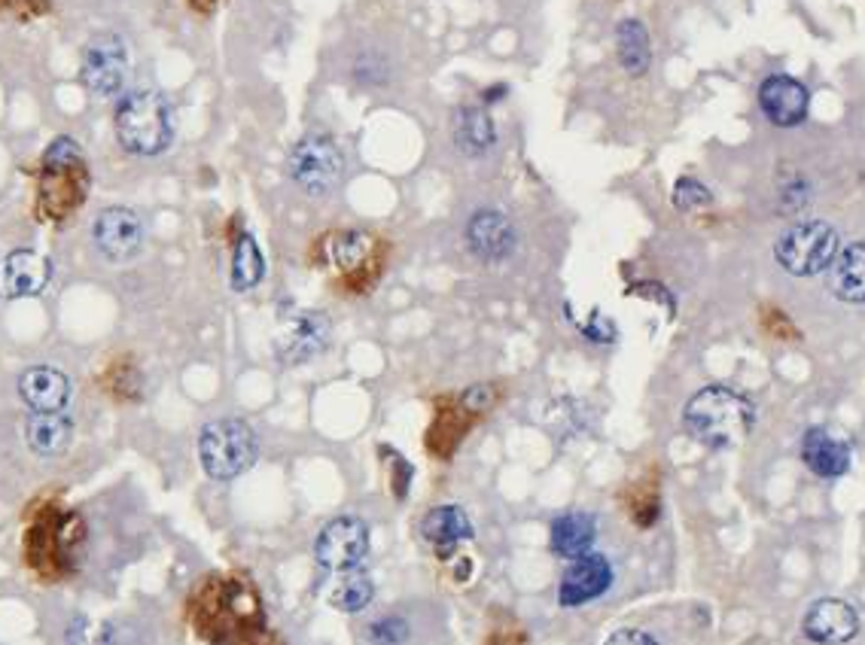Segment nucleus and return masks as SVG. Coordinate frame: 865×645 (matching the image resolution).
I'll list each match as a JSON object with an SVG mask.
<instances>
[{
	"label": "nucleus",
	"mask_w": 865,
	"mask_h": 645,
	"mask_svg": "<svg viewBox=\"0 0 865 645\" xmlns=\"http://www.w3.org/2000/svg\"><path fill=\"white\" fill-rule=\"evenodd\" d=\"M686 430L695 435L701 445L708 448H735L740 445L752 430L756 411H752L750 399L740 396L732 387H704L695 394L686 406Z\"/></svg>",
	"instance_id": "obj_1"
},
{
	"label": "nucleus",
	"mask_w": 865,
	"mask_h": 645,
	"mask_svg": "<svg viewBox=\"0 0 865 645\" xmlns=\"http://www.w3.org/2000/svg\"><path fill=\"white\" fill-rule=\"evenodd\" d=\"M116 138L135 155H156L174 138V113L168 98L153 89L128 92L116 107Z\"/></svg>",
	"instance_id": "obj_2"
},
{
	"label": "nucleus",
	"mask_w": 865,
	"mask_h": 645,
	"mask_svg": "<svg viewBox=\"0 0 865 645\" xmlns=\"http://www.w3.org/2000/svg\"><path fill=\"white\" fill-rule=\"evenodd\" d=\"M199 457L204 472L217 481H232L247 472L256 460V435L238 418L208 423L201 430Z\"/></svg>",
	"instance_id": "obj_3"
},
{
	"label": "nucleus",
	"mask_w": 865,
	"mask_h": 645,
	"mask_svg": "<svg viewBox=\"0 0 865 645\" xmlns=\"http://www.w3.org/2000/svg\"><path fill=\"white\" fill-rule=\"evenodd\" d=\"M835 250L838 232L829 223H820V220L793 225L790 232H783L778 247H774L778 262L795 278L820 274L823 268L835 262Z\"/></svg>",
	"instance_id": "obj_4"
},
{
	"label": "nucleus",
	"mask_w": 865,
	"mask_h": 645,
	"mask_svg": "<svg viewBox=\"0 0 865 645\" xmlns=\"http://www.w3.org/2000/svg\"><path fill=\"white\" fill-rule=\"evenodd\" d=\"M290 177L308 196H329L344 177V155L327 134H308L290 153Z\"/></svg>",
	"instance_id": "obj_5"
},
{
	"label": "nucleus",
	"mask_w": 865,
	"mask_h": 645,
	"mask_svg": "<svg viewBox=\"0 0 865 645\" xmlns=\"http://www.w3.org/2000/svg\"><path fill=\"white\" fill-rule=\"evenodd\" d=\"M80 73H83V83L92 95H98V98L119 95L128 77L126 40L119 34H114V31L95 34L92 40L85 43Z\"/></svg>",
	"instance_id": "obj_6"
},
{
	"label": "nucleus",
	"mask_w": 865,
	"mask_h": 645,
	"mask_svg": "<svg viewBox=\"0 0 865 645\" xmlns=\"http://www.w3.org/2000/svg\"><path fill=\"white\" fill-rule=\"evenodd\" d=\"M366 554H370V527L351 515L329 520L314 542V558L327 573L354 570L366 561Z\"/></svg>",
	"instance_id": "obj_7"
},
{
	"label": "nucleus",
	"mask_w": 865,
	"mask_h": 645,
	"mask_svg": "<svg viewBox=\"0 0 865 645\" xmlns=\"http://www.w3.org/2000/svg\"><path fill=\"white\" fill-rule=\"evenodd\" d=\"M802 631H805L810 643L844 645L851 643L853 636L860 633V615H856V609L851 603L835 600V597H826V600H817L805 612Z\"/></svg>",
	"instance_id": "obj_8"
},
{
	"label": "nucleus",
	"mask_w": 865,
	"mask_h": 645,
	"mask_svg": "<svg viewBox=\"0 0 865 645\" xmlns=\"http://www.w3.org/2000/svg\"><path fill=\"white\" fill-rule=\"evenodd\" d=\"M95 244L107 259H131L135 253L141 250L143 244V223L141 216L128 208H107L98 213L95 220Z\"/></svg>",
	"instance_id": "obj_9"
},
{
	"label": "nucleus",
	"mask_w": 865,
	"mask_h": 645,
	"mask_svg": "<svg viewBox=\"0 0 865 645\" xmlns=\"http://www.w3.org/2000/svg\"><path fill=\"white\" fill-rule=\"evenodd\" d=\"M612 585V566L607 558L600 554H582L576 561L570 563L568 573L561 578V606H585L604 597Z\"/></svg>",
	"instance_id": "obj_10"
},
{
	"label": "nucleus",
	"mask_w": 865,
	"mask_h": 645,
	"mask_svg": "<svg viewBox=\"0 0 865 645\" xmlns=\"http://www.w3.org/2000/svg\"><path fill=\"white\" fill-rule=\"evenodd\" d=\"M52 266L34 250H15L0 259V295L3 298H28L43 293L49 283Z\"/></svg>",
	"instance_id": "obj_11"
},
{
	"label": "nucleus",
	"mask_w": 865,
	"mask_h": 645,
	"mask_svg": "<svg viewBox=\"0 0 865 645\" xmlns=\"http://www.w3.org/2000/svg\"><path fill=\"white\" fill-rule=\"evenodd\" d=\"M759 104L774 126H798L808 116V89L793 77H768L759 89Z\"/></svg>",
	"instance_id": "obj_12"
},
{
	"label": "nucleus",
	"mask_w": 865,
	"mask_h": 645,
	"mask_svg": "<svg viewBox=\"0 0 865 645\" xmlns=\"http://www.w3.org/2000/svg\"><path fill=\"white\" fill-rule=\"evenodd\" d=\"M467 238L472 253L484 262H503L515 250V228L500 211H479L469 220Z\"/></svg>",
	"instance_id": "obj_13"
},
{
	"label": "nucleus",
	"mask_w": 865,
	"mask_h": 645,
	"mask_svg": "<svg viewBox=\"0 0 865 645\" xmlns=\"http://www.w3.org/2000/svg\"><path fill=\"white\" fill-rule=\"evenodd\" d=\"M19 396L31 411H61L71 399V380L58 368L34 365L19 378Z\"/></svg>",
	"instance_id": "obj_14"
},
{
	"label": "nucleus",
	"mask_w": 865,
	"mask_h": 645,
	"mask_svg": "<svg viewBox=\"0 0 865 645\" xmlns=\"http://www.w3.org/2000/svg\"><path fill=\"white\" fill-rule=\"evenodd\" d=\"M329 320L324 314H302L278 338V356L284 363H305L327 348Z\"/></svg>",
	"instance_id": "obj_15"
},
{
	"label": "nucleus",
	"mask_w": 865,
	"mask_h": 645,
	"mask_svg": "<svg viewBox=\"0 0 865 645\" xmlns=\"http://www.w3.org/2000/svg\"><path fill=\"white\" fill-rule=\"evenodd\" d=\"M802 460L814 476L838 478L851 466V448L841 438L826 433L823 426H814L802 438Z\"/></svg>",
	"instance_id": "obj_16"
},
{
	"label": "nucleus",
	"mask_w": 865,
	"mask_h": 645,
	"mask_svg": "<svg viewBox=\"0 0 865 645\" xmlns=\"http://www.w3.org/2000/svg\"><path fill=\"white\" fill-rule=\"evenodd\" d=\"M71 421L61 411H31L25 421V442L37 457H58L71 445Z\"/></svg>",
	"instance_id": "obj_17"
},
{
	"label": "nucleus",
	"mask_w": 865,
	"mask_h": 645,
	"mask_svg": "<svg viewBox=\"0 0 865 645\" xmlns=\"http://www.w3.org/2000/svg\"><path fill=\"white\" fill-rule=\"evenodd\" d=\"M552 551L558 558H570L576 561L582 554H592V546L597 539V527L595 518L582 515V512H573V515H561V518L552 524Z\"/></svg>",
	"instance_id": "obj_18"
},
{
	"label": "nucleus",
	"mask_w": 865,
	"mask_h": 645,
	"mask_svg": "<svg viewBox=\"0 0 865 645\" xmlns=\"http://www.w3.org/2000/svg\"><path fill=\"white\" fill-rule=\"evenodd\" d=\"M829 290L851 305H863L865 302V241L853 244L841 253L829 274Z\"/></svg>",
	"instance_id": "obj_19"
},
{
	"label": "nucleus",
	"mask_w": 865,
	"mask_h": 645,
	"mask_svg": "<svg viewBox=\"0 0 865 645\" xmlns=\"http://www.w3.org/2000/svg\"><path fill=\"white\" fill-rule=\"evenodd\" d=\"M375 597V585L372 578L360 566L354 570H341V573H329L327 600L341 612H360L366 609Z\"/></svg>",
	"instance_id": "obj_20"
},
{
	"label": "nucleus",
	"mask_w": 865,
	"mask_h": 645,
	"mask_svg": "<svg viewBox=\"0 0 865 645\" xmlns=\"http://www.w3.org/2000/svg\"><path fill=\"white\" fill-rule=\"evenodd\" d=\"M616 52L622 68L631 77H643L653 64V46H650V31L638 19H624L616 28Z\"/></svg>",
	"instance_id": "obj_21"
},
{
	"label": "nucleus",
	"mask_w": 865,
	"mask_h": 645,
	"mask_svg": "<svg viewBox=\"0 0 865 645\" xmlns=\"http://www.w3.org/2000/svg\"><path fill=\"white\" fill-rule=\"evenodd\" d=\"M421 533L430 546H457L472 536V524H469L467 512L457 505H436L430 508L421 520Z\"/></svg>",
	"instance_id": "obj_22"
},
{
	"label": "nucleus",
	"mask_w": 865,
	"mask_h": 645,
	"mask_svg": "<svg viewBox=\"0 0 865 645\" xmlns=\"http://www.w3.org/2000/svg\"><path fill=\"white\" fill-rule=\"evenodd\" d=\"M454 141L467 155H484L494 150L496 131L491 116L479 107H467L454 119Z\"/></svg>",
	"instance_id": "obj_23"
},
{
	"label": "nucleus",
	"mask_w": 865,
	"mask_h": 645,
	"mask_svg": "<svg viewBox=\"0 0 865 645\" xmlns=\"http://www.w3.org/2000/svg\"><path fill=\"white\" fill-rule=\"evenodd\" d=\"M266 274V262H262V253L256 247V241L250 235H242L235 244V256H232V286L244 293V290H254L256 283L262 281Z\"/></svg>",
	"instance_id": "obj_24"
},
{
	"label": "nucleus",
	"mask_w": 865,
	"mask_h": 645,
	"mask_svg": "<svg viewBox=\"0 0 865 645\" xmlns=\"http://www.w3.org/2000/svg\"><path fill=\"white\" fill-rule=\"evenodd\" d=\"M68 645H114V628L92 618H73L68 628Z\"/></svg>",
	"instance_id": "obj_25"
},
{
	"label": "nucleus",
	"mask_w": 865,
	"mask_h": 645,
	"mask_svg": "<svg viewBox=\"0 0 865 645\" xmlns=\"http://www.w3.org/2000/svg\"><path fill=\"white\" fill-rule=\"evenodd\" d=\"M409 640V624L402 618H378L370 628L372 645H402Z\"/></svg>",
	"instance_id": "obj_26"
},
{
	"label": "nucleus",
	"mask_w": 865,
	"mask_h": 645,
	"mask_svg": "<svg viewBox=\"0 0 865 645\" xmlns=\"http://www.w3.org/2000/svg\"><path fill=\"white\" fill-rule=\"evenodd\" d=\"M710 192L708 186H701L698 180H689V177H682L677 186H674V204L680 208V211H695V208H704V204H710Z\"/></svg>",
	"instance_id": "obj_27"
},
{
	"label": "nucleus",
	"mask_w": 865,
	"mask_h": 645,
	"mask_svg": "<svg viewBox=\"0 0 865 645\" xmlns=\"http://www.w3.org/2000/svg\"><path fill=\"white\" fill-rule=\"evenodd\" d=\"M366 247H370V241H366V235H356V232H348V235H341V238H336V244H332V253H336V259H339L341 266L351 268V266H356L360 259H363V253H366Z\"/></svg>",
	"instance_id": "obj_28"
},
{
	"label": "nucleus",
	"mask_w": 865,
	"mask_h": 645,
	"mask_svg": "<svg viewBox=\"0 0 865 645\" xmlns=\"http://www.w3.org/2000/svg\"><path fill=\"white\" fill-rule=\"evenodd\" d=\"M604 645H658L653 633L638 631V628H624V631H616Z\"/></svg>",
	"instance_id": "obj_29"
},
{
	"label": "nucleus",
	"mask_w": 865,
	"mask_h": 645,
	"mask_svg": "<svg viewBox=\"0 0 865 645\" xmlns=\"http://www.w3.org/2000/svg\"><path fill=\"white\" fill-rule=\"evenodd\" d=\"M808 186L805 183H795V186H790V192H783V204H786V211H802L808 204Z\"/></svg>",
	"instance_id": "obj_30"
},
{
	"label": "nucleus",
	"mask_w": 865,
	"mask_h": 645,
	"mask_svg": "<svg viewBox=\"0 0 865 645\" xmlns=\"http://www.w3.org/2000/svg\"><path fill=\"white\" fill-rule=\"evenodd\" d=\"M595 341H612V322H607L604 317H595V322L585 329Z\"/></svg>",
	"instance_id": "obj_31"
}]
</instances>
